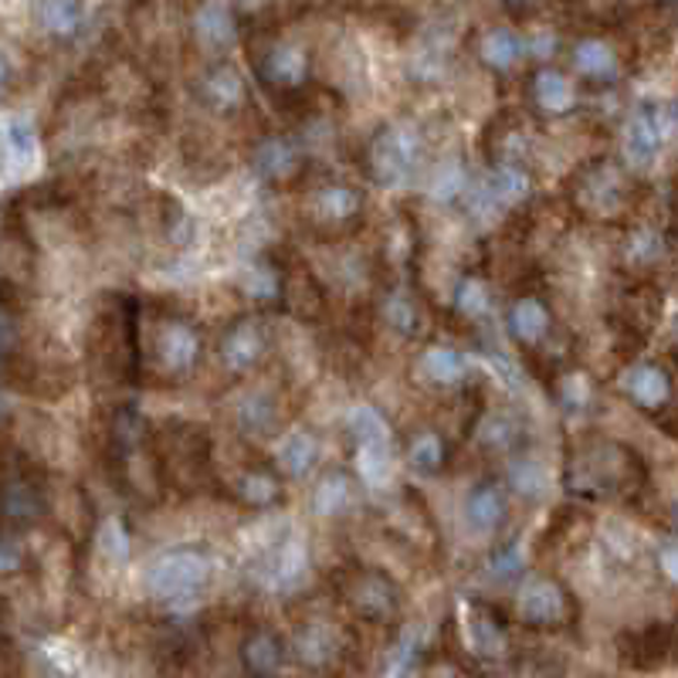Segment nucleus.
<instances>
[{"instance_id": "2", "label": "nucleus", "mask_w": 678, "mask_h": 678, "mask_svg": "<svg viewBox=\"0 0 678 678\" xmlns=\"http://www.w3.org/2000/svg\"><path fill=\"white\" fill-rule=\"evenodd\" d=\"M421 156V140L408 126L384 130L370 146V167L380 184H404Z\"/></svg>"}, {"instance_id": "52", "label": "nucleus", "mask_w": 678, "mask_h": 678, "mask_svg": "<svg viewBox=\"0 0 678 678\" xmlns=\"http://www.w3.org/2000/svg\"><path fill=\"white\" fill-rule=\"evenodd\" d=\"M505 678H530V675H505Z\"/></svg>"}, {"instance_id": "40", "label": "nucleus", "mask_w": 678, "mask_h": 678, "mask_svg": "<svg viewBox=\"0 0 678 678\" xmlns=\"http://www.w3.org/2000/svg\"><path fill=\"white\" fill-rule=\"evenodd\" d=\"M245 292H248L252 299H258V302L275 299V296H278V275H275V268H268V265H252V268L245 271Z\"/></svg>"}, {"instance_id": "16", "label": "nucleus", "mask_w": 678, "mask_h": 678, "mask_svg": "<svg viewBox=\"0 0 678 678\" xmlns=\"http://www.w3.org/2000/svg\"><path fill=\"white\" fill-rule=\"evenodd\" d=\"M204 96H208V102L218 105V109L242 105V99H245V78H242V71H237L234 65H227V62L214 65V68L204 75Z\"/></svg>"}, {"instance_id": "13", "label": "nucleus", "mask_w": 678, "mask_h": 678, "mask_svg": "<svg viewBox=\"0 0 678 678\" xmlns=\"http://www.w3.org/2000/svg\"><path fill=\"white\" fill-rule=\"evenodd\" d=\"M299 164V153L286 136H268L255 149V170L268 180H286Z\"/></svg>"}, {"instance_id": "53", "label": "nucleus", "mask_w": 678, "mask_h": 678, "mask_svg": "<svg viewBox=\"0 0 678 678\" xmlns=\"http://www.w3.org/2000/svg\"><path fill=\"white\" fill-rule=\"evenodd\" d=\"M675 523H678V505H675Z\"/></svg>"}, {"instance_id": "22", "label": "nucleus", "mask_w": 678, "mask_h": 678, "mask_svg": "<svg viewBox=\"0 0 678 678\" xmlns=\"http://www.w3.org/2000/svg\"><path fill=\"white\" fill-rule=\"evenodd\" d=\"M421 370L434 384H458L465 374V356L452 346H431L421 356Z\"/></svg>"}, {"instance_id": "42", "label": "nucleus", "mask_w": 678, "mask_h": 678, "mask_svg": "<svg viewBox=\"0 0 678 678\" xmlns=\"http://www.w3.org/2000/svg\"><path fill=\"white\" fill-rule=\"evenodd\" d=\"M242 496L252 505H268L278 496V482L268 471H252V475H245V482H242Z\"/></svg>"}, {"instance_id": "10", "label": "nucleus", "mask_w": 678, "mask_h": 678, "mask_svg": "<svg viewBox=\"0 0 678 678\" xmlns=\"http://www.w3.org/2000/svg\"><path fill=\"white\" fill-rule=\"evenodd\" d=\"M271 587L278 590H296L309 577V549L299 536H289L275 546L271 553Z\"/></svg>"}, {"instance_id": "29", "label": "nucleus", "mask_w": 678, "mask_h": 678, "mask_svg": "<svg viewBox=\"0 0 678 678\" xmlns=\"http://www.w3.org/2000/svg\"><path fill=\"white\" fill-rule=\"evenodd\" d=\"M465 637H468L471 652H475V655H482V658L502 655V648H505L502 631H499L486 614H475V611H471L468 621H465Z\"/></svg>"}, {"instance_id": "23", "label": "nucleus", "mask_w": 678, "mask_h": 678, "mask_svg": "<svg viewBox=\"0 0 678 678\" xmlns=\"http://www.w3.org/2000/svg\"><path fill=\"white\" fill-rule=\"evenodd\" d=\"M37 18H42V27L55 37H71L78 27H82L86 8L75 4V0H48V4L37 8Z\"/></svg>"}, {"instance_id": "5", "label": "nucleus", "mask_w": 678, "mask_h": 678, "mask_svg": "<svg viewBox=\"0 0 678 678\" xmlns=\"http://www.w3.org/2000/svg\"><path fill=\"white\" fill-rule=\"evenodd\" d=\"M662 140H665L662 115H655V112H634L627 119L624 140H621L624 159H627L631 167H648L652 159L658 156V149H662Z\"/></svg>"}, {"instance_id": "39", "label": "nucleus", "mask_w": 678, "mask_h": 678, "mask_svg": "<svg viewBox=\"0 0 678 678\" xmlns=\"http://www.w3.org/2000/svg\"><path fill=\"white\" fill-rule=\"evenodd\" d=\"M523 574V549L520 546H505L489 560V580L496 583H509Z\"/></svg>"}, {"instance_id": "48", "label": "nucleus", "mask_w": 678, "mask_h": 678, "mask_svg": "<svg viewBox=\"0 0 678 678\" xmlns=\"http://www.w3.org/2000/svg\"><path fill=\"white\" fill-rule=\"evenodd\" d=\"M553 48H556V34H549L546 27H543V31H536V34L530 37V52H533L536 58H549V55H553Z\"/></svg>"}, {"instance_id": "28", "label": "nucleus", "mask_w": 678, "mask_h": 678, "mask_svg": "<svg viewBox=\"0 0 678 678\" xmlns=\"http://www.w3.org/2000/svg\"><path fill=\"white\" fill-rule=\"evenodd\" d=\"M509 482L526 499H543L549 489V475H546V465L540 458H520L509 468Z\"/></svg>"}, {"instance_id": "38", "label": "nucleus", "mask_w": 678, "mask_h": 678, "mask_svg": "<svg viewBox=\"0 0 678 678\" xmlns=\"http://www.w3.org/2000/svg\"><path fill=\"white\" fill-rule=\"evenodd\" d=\"M468 187V180H465V170H462V164H442V170L434 174V184H431V197L434 201H442V204H448V201H455V197L462 193Z\"/></svg>"}, {"instance_id": "4", "label": "nucleus", "mask_w": 678, "mask_h": 678, "mask_svg": "<svg viewBox=\"0 0 678 678\" xmlns=\"http://www.w3.org/2000/svg\"><path fill=\"white\" fill-rule=\"evenodd\" d=\"M526 193H530V177L520 167L505 164V167L492 170L482 184H478L471 201H475V208L482 211V214H496L502 208L520 204Z\"/></svg>"}, {"instance_id": "21", "label": "nucleus", "mask_w": 678, "mask_h": 678, "mask_svg": "<svg viewBox=\"0 0 678 678\" xmlns=\"http://www.w3.org/2000/svg\"><path fill=\"white\" fill-rule=\"evenodd\" d=\"M353 604H356V611H364L370 618H384L397 604L393 601V587L384 577H377V574L360 577V583H356V590H353Z\"/></svg>"}, {"instance_id": "6", "label": "nucleus", "mask_w": 678, "mask_h": 678, "mask_svg": "<svg viewBox=\"0 0 678 678\" xmlns=\"http://www.w3.org/2000/svg\"><path fill=\"white\" fill-rule=\"evenodd\" d=\"M567 611V601H564V590L556 587L553 580H526L523 590H520V618L530 621V624H553L560 621Z\"/></svg>"}, {"instance_id": "15", "label": "nucleus", "mask_w": 678, "mask_h": 678, "mask_svg": "<svg viewBox=\"0 0 678 678\" xmlns=\"http://www.w3.org/2000/svg\"><path fill=\"white\" fill-rule=\"evenodd\" d=\"M319 462V442H315V434L309 431H292L286 434V442L278 445V465L286 468V475L292 478H305Z\"/></svg>"}, {"instance_id": "27", "label": "nucleus", "mask_w": 678, "mask_h": 678, "mask_svg": "<svg viewBox=\"0 0 678 678\" xmlns=\"http://www.w3.org/2000/svg\"><path fill=\"white\" fill-rule=\"evenodd\" d=\"M349 431L356 437V445H390V424L377 408H353L349 411Z\"/></svg>"}, {"instance_id": "19", "label": "nucleus", "mask_w": 678, "mask_h": 678, "mask_svg": "<svg viewBox=\"0 0 678 678\" xmlns=\"http://www.w3.org/2000/svg\"><path fill=\"white\" fill-rule=\"evenodd\" d=\"M574 68L583 78H611L618 71V55L611 45H604L601 37H583L574 48Z\"/></svg>"}, {"instance_id": "24", "label": "nucleus", "mask_w": 678, "mask_h": 678, "mask_svg": "<svg viewBox=\"0 0 678 678\" xmlns=\"http://www.w3.org/2000/svg\"><path fill=\"white\" fill-rule=\"evenodd\" d=\"M356 471H360V478L370 489L387 486L393 475L390 445H356Z\"/></svg>"}, {"instance_id": "25", "label": "nucleus", "mask_w": 678, "mask_h": 678, "mask_svg": "<svg viewBox=\"0 0 678 678\" xmlns=\"http://www.w3.org/2000/svg\"><path fill=\"white\" fill-rule=\"evenodd\" d=\"M356 208H360V197L346 184H330L315 193V214L326 221H346L356 214Z\"/></svg>"}, {"instance_id": "33", "label": "nucleus", "mask_w": 678, "mask_h": 678, "mask_svg": "<svg viewBox=\"0 0 678 678\" xmlns=\"http://www.w3.org/2000/svg\"><path fill=\"white\" fill-rule=\"evenodd\" d=\"M96 546H99V553L105 556L109 564H126L130 560V533H126V526L115 520V515H109V520H102V526H99V533H96Z\"/></svg>"}, {"instance_id": "17", "label": "nucleus", "mask_w": 678, "mask_h": 678, "mask_svg": "<svg viewBox=\"0 0 678 678\" xmlns=\"http://www.w3.org/2000/svg\"><path fill=\"white\" fill-rule=\"evenodd\" d=\"M533 96H536V105H540L543 112H549V115H560V112H567V109H574V99H577L570 78L560 75V71H553V68H543V71L536 75Z\"/></svg>"}, {"instance_id": "49", "label": "nucleus", "mask_w": 678, "mask_h": 678, "mask_svg": "<svg viewBox=\"0 0 678 678\" xmlns=\"http://www.w3.org/2000/svg\"><path fill=\"white\" fill-rule=\"evenodd\" d=\"M14 346V323L0 312V353H8Z\"/></svg>"}, {"instance_id": "30", "label": "nucleus", "mask_w": 678, "mask_h": 678, "mask_svg": "<svg viewBox=\"0 0 678 678\" xmlns=\"http://www.w3.org/2000/svg\"><path fill=\"white\" fill-rule=\"evenodd\" d=\"M245 665L255 675H275L278 665H282V645L275 642L268 631H258L245 642Z\"/></svg>"}, {"instance_id": "50", "label": "nucleus", "mask_w": 678, "mask_h": 678, "mask_svg": "<svg viewBox=\"0 0 678 678\" xmlns=\"http://www.w3.org/2000/svg\"><path fill=\"white\" fill-rule=\"evenodd\" d=\"M11 75H14V68H11V58L0 52V92L8 89V82H11Z\"/></svg>"}, {"instance_id": "1", "label": "nucleus", "mask_w": 678, "mask_h": 678, "mask_svg": "<svg viewBox=\"0 0 678 678\" xmlns=\"http://www.w3.org/2000/svg\"><path fill=\"white\" fill-rule=\"evenodd\" d=\"M211 583V560L201 549H167L146 570V590L159 601H187Z\"/></svg>"}, {"instance_id": "34", "label": "nucleus", "mask_w": 678, "mask_h": 678, "mask_svg": "<svg viewBox=\"0 0 678 678\" xmlns=\"http://www.w3.org/2000/svg\"><path fill=\"white\" fill-rule=\"evenodd\" d=\"M411 468L418 471V475H437L442 471V465H445V445H442V437L437 434H421L418 442L411 445Z\"/></svg>"}, {"instance_id": "35", "label": "nucleus", "mask_w": 678, "mask_h": 678, "mask_svg": "<svg viewBox=\"0 0 678 678\" xmlns=\"http://www.w3.org/2000/svg\"><path fill=\"white\" fill-rule=\"evenodd\" d=\"M296 652L305 665H326L333 658V634L326 627H305L296 642Z\"/></svg>"}, {"instance_id": "47", "label": "nucleus", "mask_w": 678, "mask_h": 678, "mask_svg": "<svg viewBox=\"0 0 678 678\" xmlns=\"http://www.w3.org/2000/svg\"><path fill=\"white\" fill-rule=\"evenodd\" d=\"M658 567H662V574H665L671 583H678V540L662 546V553H658Z\"/></svg>"}, {"instance_id": "11", "label": "nucleus", "mask_w": 678, "mask_h": 678, "mask_svg": "<svg viewBox=\"0 0 678 678\" xmlns=\"http://www.w3.org/2000/svg\"><path fill=\"white\" fill-rule=\"evenodd\" d=\"M621 384H624V390H627L631 401H634L637 408H648V411L662 408V404L668 401V393H671L668 377H665L658 367H652V364H637V367H631V370L624 374Z\"/></svg>"}, {"instance_id": "20", "label": "nucleus", "mask_w": 678, "mask_h": 678, "mask_svg": "<svg viewBox=\"0 0 678 678\" xmlns=\"http://www.w3.org/2000/svg\"><path fill=\"white\" fill-rule=\"evenodd\" d=\"M349 502H353V486L340 471L326 475L312 492V509H315V515H323V520H336V515H343L349 509Z\"/></svg>"}, {"instance_id": "41", "label": "nucleus", "mask_w": 678, "mask_h": 678, "mask_svg": "<svg viewBox=\"0 0 678 678\" xmlns=\"http://www.w3.org/2000/svg\"><path fill=\"white\" fill-rule=\"evenodd\" d=\"M478 437H482V445L489 448H509L515 442V424L502 414H489L478 424Z\"/></svg>"}, {"instance_id": "12", "label": "nucleus", "mask_w": 678, "mask_h": 678, "mask_svg": "<svg viewBox=\"0 0 678 678\" xmlns=\"http://www.w3.org/2000/svg\"><path fill=\"white\" fill-rule=\"evenodd\" d=\"M193 27H197V37H201L208 48H231L234 37H237V21H234V11L227 4L197 8Z\"/></svg>"}, {"instance_id": "3", "label": "nucleus", "mask_w": 678, "mask_h": 678, "mask_svg": "<svg viewBox=\"0 0 678 678\" xmlns=\"http://www.w3.org/2000/svg\"><path fill=\"white\" fill-rule=\"evenodd\" d=\"M37 167V136L24 119H4L0 123V174L18 180Z\"/></svg>"}, {"instance_id": "51", "label": "nucleus", "mask_w": 678, "mask_h": 678, "mask_svg": "<svg viewBox=\"0 0 678 678\" xmlns=\"http://www.w3.org/2000/svg\"><path fill=\"white\" fill-rule=\"evenodd\" d=\"M427 678H455V671H452V668H434Z\"/></svg>"}, {"instance_id": "7", "label": "nucleus", "mask_w": 678, "mask_h": 678, "mask_svg": "<svg viewBox=\"0 0 678 678\" xmlns=\"http://www.w3.org/2000/svg\"><path fill=\"white\" fill-rule=\"evenodd\" d=\"M265 353V340H262V330L255 323H237L227 330V336L221 340V364L231 370V374H245L252 370Z\"/></svg>"}, {"instance_id": "9", "label": "nucleus", "mask_w": 678, "mask_h": 678, "mask_svg": "<svg viewBox=\"0 0 678 678\" xmlns=\"http://www.w3.org/2000/svg\"><path fill=\"white\" fill-rule=\"evenodd\" d=\"M201 356V336L187 323H167L159 333V360L170 374H187Z\"/></svg>"}, {"instance_id": "46", "label": "nucleus", "mask_w": 678, "mask_h": 678, "mask_svg": "<svg viewBox=\"0 0 678 678\" xmlns=\"http://www.w3.org/2000/svg\"><path fill=\"white\" fill-rule=\"evenodd\" d=\"M564 404L567 408H587L590 404V384H587V377L574 374V377L564 380Z\"/></svg>"}, {"instance_id": "45", "label": "nucleus", "mask_w": 678, "mask_h": 678, "mask_svg": "<svg viewBox=\"0 0 678 678\" xmlns=\"http://www.w3.org/2000/svg\"><path fill=\"white\" fill-rule=\"evenodd\" d=\"M627 255H631L634 262H652V258H658V255H662V237H658L655 231H637V234L631 237V245H627Z\"/></svg>"}, {"instance_id": "14", "label": "nucleus", "mask_w": 678, "mask_h": 678, "mask_svg": "<svg viewBox=\"0 0 678 678\" xmlns=\"http://www.w3.org/2000/svg\"><path fill=\"white\" fill-rule=\"evenodd\" d=\"M265 71L275 86H286L296 89L305 82V71H309V58L299 45H275L265 58Z\"/></svg>"}, {"instance_id": "44", "label": "nucleus", "mask_w": 678, "mask_h": 678, "mask_svg": "<svg viewBox=\"0 0 678 678\" xmlns=\"http://www.w3.org/2000/svg\"><path fill=\"white\" fill-rule=\"evenodd\" d=\"M21 567H24V546L11 533H0V577H14Z\"/></svg>"}, {"instance_id": "37", "label": "nucleus", "mask_w": 678, "mask_h": 678, "mask_svg": "<svg viewBox=\"0 0 678 678\" xmlns=\"http://www.w3.org/2000/svg\"><path fill=\"white\" fill-rule=\"evenodd\" d=\"M455 305L468 319H482L489 312V289H486V282H478V278H465V282L458 286V292H455Z\"/></svg>"}, {"instance_id": "18", "label": "nucleus", "mask_w": 678, "mask_h": 678, "mask_svg": "<svg viewBox=\"0 0 678 678\" xmlns=\"http://www.w3.org/2000/svg\"><path fill=\"white\" fill-rule=\"evenodd\" d=\"M505 326H509V333L520 340V343H536V340H543V333L549 330V312H546V305L536 302V299H520V302L509 309Z\"/></svg>"}, {"instance_id": "36", "label": "nucleus", "mask_w": 678, "mask_h": 678, "mask_svg": "<svg viewBox=\"0 0 678 678\" xmlns=\"http://www.w3.org/2000/svg\"><path fill=\"white\" fill-rule=\"evenodd\" d=\"M414 662H418V642H414V634H404L401 642L393 645V652L387 655L380 678H411Z\"/></svg>"}, {"instance_id": "26", "label": "nucleus", "mask_w": 678, "mask_h": 678, "mask_svg": "<svg viewBox=\"0 0 678 678\" xmlns=\"http://www.w3.org/2000/svg\"><path fill=\"white\" fill-rule=\"evenodd\" d=\"M520 52H523L520 37H515L509 27H492V31L482 37V48H478L482 62L492 65V68H499V71H502V68H512L515 58H520Z\"/></svg>"}, {"instance_id": "43", "label": "nucleus", "mask_w": 678, "mask_h": 678, "mask_svg": "<svg viewBox=\"0 0 678 678\" xmlns=\"http://www.w3.org/2000/svg\"><path fill=\"white\" fill-rule=\"evenodd\" d=\"M384 315L397 333H414V326H418V309L404 296H390L384 302Z\"/></svg>"}, {"instance_id": "31", "label": "nucleus", "mask_w": 678, "mask_h": 678, "mask_svg": "<svg viewBox=\"0 0 678 678\" xmlns=\"http://www.w3.org/2000/svg\"><path fill=\"white\" fill-rule=\"evenodd\" d=\"M0 512L8 515L11 523H31L37 512H42V502H37L34 489L24 482H11L0 492Z\"/></svg>"}, {"instance_id": "8", "label": "nucleus", "mask_w": 678, "mask_h": 678, "mask_svg": "<svg viewBox=\"0 0 678 678\" xmlns=\"http://www.w3.org/2000/svg\"><path fill=\"white\" fill-rule=\"evenodd\" d=\"M465 523L471 526V533L486 536V533H496L502 523H505V496L499 486H475L465 499Z\"/></svg>"}, {"instance_id": "32", "label": "nucleus", "mask_w": 678, "mask_h": 678, "mask_svg": "<svg viewBox=\"0 0 678 678\" xmlns=\"http://www.w3.org/2000/svg\"><path fill=\"white\" fill-rule=\"evenodd\" d=\"M275 421V401L268 393H248L242 408H237V424H242V431L248 434H265Z\"/></svg>"}]
</instances>
